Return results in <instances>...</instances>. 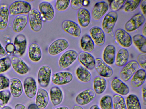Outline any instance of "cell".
I'll return each mask as SVG.
<instances>
[{
  "mask_svg": "<svg viewBox=\"0 0 146 109\" xmlns=\"http://www.w3.org/2000/svg\"><path fill=\"white\" fill-rule=\"evenodd\" d=\"M115 48L113 45H109L107 46L103 53V61L107 64H113L115 62Z\"/></svg>",
  "mask_w": 146,
  "mask_h": 109,
  "instance_id": "cell-23",
  "label": "cell"
},
{
  "mask_svg": "<svg viewBox=\"0 0 146 109\" xmlns=\"http://www.w3.org/2000/svg\"><path fill=\"white\" fill-rule=\"evenodd\" d=\"M132 40L134 44L142 53H146V39L142 35L137 34L133 37Z\"/></svg>",
  "mask_w": 146,
  "mask_h": 109,
  "instance_id": "cell-33",
  "label": "cell"
},
{
  "mask_svg": "<svg viewBox=\"0 0 146 109\" xmlns=\"http://www.w3.org/2000/svg\"><path fill=\"white\" fill-rule=\"evenodd\" d=\"M9 83V80L7 77L3 76H0V90L8 87Z\"/></svg>",
  "mask_w": 146,
  "mask_h": 109,
  "instance_id": "cell-45",
  "label": "cell"
},
{
  "mask_svg": "<svg viewBox=\"0 0 146 109\" xmlns=\"http://www.w3.org/2000/svg\"><path fill=\"white\" fill-rule=\"evenodd\" d=\"M83 0H71L70 4L71 7L75 10H79L83 5Z\"/></svg>",
  "mask_w": 146,
  "mask_h": 109,
  "instance_id": "cell-46",
  "label": "cell"
},
{
  "mask_svg": "<svg viewBox=\"0 0 146 109\" xmlns=\"http://www.w3.org/2000/svg\"><path fill=\"white\" fill-rule=\"evenodd\" d=\"M146 0H142L141 1L140 3V7L143 14L146 15Z\"/></svg>",
  "mask_w": 146,
  "mask_h": 109,
  "instance_id": "cell-49",
  "label": "cell"
},
{
  "mask_svg": "<svg viewBox=\"0 0 146 109\" xmlns=\"http://www.w3.org/2000/svg\"><path fill=\"white\" fill-rule=\"evenodd\" d=\"M24 88L26 95L30 98L35 95L37 90V85L35 79L32 77L26 78L24 82Z\"/></svg>",
  "mask_w": 146,
  "mask_h": 109,
  "instance_id": "cell-17",
  "label": "cell"
},
{
  "mask_svg": "<svg viewBox=\"0 0 146 109\" xmlns=\"http://www.w3.org/2000/svg\"><path fill=\"white\" fill-rule=\"evenodd\" d=\"M10 88L13 96L17 97L21 94L23 90V86L21 81L17 78L10 79Z\"/></svg>",
  "mask_w": 146,
  "mask_h": 109,
  "instance_id": "cell-30",
  "label": "cell"
},
{
  "mask_svg": "<svg viewBox=\"0 0 146 109\" xmlns=\"http://www.w3.org/2000/svg\"><path fill=\"white\" fill-rule=\"evenodd\" d=\"M114 109H127L124 99L121 95L115 94L112 98Z\"/></svg>",
  "mask_w": 146,
  "mask_h": 109,
  "instance_id": "cell-37",
  "label": "cell"
},
{
  "mask_svg": "<svg viewBox=\"0 0 146 109\" xmlns=\"http://www.w3.org/2000/svg\"><path fill=\"white\" fill-rule=\"evenodd\" d=\"M9 12L7 6L3 5L0 8V30L5 29L8 24Z\"/></svg>",
  "mask_w": 146,
  "mask_h": 109,
  "instance_id": "cell-34",
  "label": "cell"
},
{
  "mask_svg": "<svg viewBox=\"0 0 146 109\" xmlns=\"http://www.w3.org/2000/svg\"><path fill=\"white\" fill-rule=\"evenodd\" d=\"M90 2L89 0H83V5L85 7L89 5Z\"/></svg>",
  "mask_w": 146,
  "mask_h": 109,
  "instance_id": "cell-54",
  "label": "cell"
},
{
  "mask_svg": "<svg viewBox=\"0 0 146 109\" xmlns=\"http://www.w3.org/2000/svg\"><path fill=\"white\" fill-rule=\"evenodd\" d=\"M145 18L140 13L135 14L125 24L124 28L126 31L131 32L139 28L144 23Z\"/></svg>",
  "mask_w": 146,
  "mask_h": 109,
  "instance_id": "cell-7",
  "label": "cell"
},
{
  "mask_svg": "<svg viewBox=\"0 0 146 109\" xmlns=\"http://www.w3.org/2000/svg\"><path fill=\"white\" fill-rule=\"evenodd\" d=\"M146 24L145 23L144 25L143 26L142 28V33L143 34V35L145 37L146 35Z\"/></svg>",
  "mask_w": 146,
  "mask_h": 109,
  "instance_id": "cell-53",
  "label": "cell"
},
{
  "mask_svg": "<svg viewBox=\"0 0 146 109\" xmlns=\"http://www.w3.org/2000/svg\"><path fill=\"white\" fill-rule=\"evenodd\" d=\"M61 26L63 30L73 36L79 37L81 35V30L80 27L73 21L65 20L62 22Z\"/></svg>",
  "mask_w": 146,
  "mask_h": 109,
  "instance_id": "cell-11",
  "label": "cell"
},
{
  "mask_svg": "<svg viewBox=\"0 0 146 109\" xmlns=\"http://www.w3.org/2000/svg\"><path fill=\"white\" fill-rule=\"evenodd\" d=\"M55 109H69V108L66 106H62L57 108Z\"/></svg>",
  "mask_w": 146,
  "mask_h": 109,
  "instance_id": "cell-57",
  "label": "cell"
},
{
  "mask_svg": "<svg viewBox=\"0 0 146 109\" xmlns=\"http://www.w3.org/2000/svg\"><path fill=\"white\" fill-rule=\"evenodd\" d=\"M28 18L24 15H20L17 16L14 19L12 24V29L15 33L21 31L25 28L27 23Z\"/></svg>",
  "mask_w": 146,
  "mask_h": 109,
  "instance_id": "cell-26",
  "label": "cell"
},
{
  "mask_svg": "<svg viewBox=\"0 0 146 109\" xmlns=\"http://www.w3.org/2000/svg\"><path fill=\"white\" fill-rule=\"evenodd\" d=\"M129 56L128 50L125 48H122L118 51L115 59V63L118 67H122L127 62Z\"/></svg>",
  "mask_w": 146,
  "mask_h": 109,
  "instance_id": "cell-28",
  "label": "cell"
},
{
  "mask_svg": "<svg viewBox=\"0 0 146 109\" xmlns=\"http://www.w3.org/2000/svg\"><path fill=\"white\" fill-rule=\"evenodd\" d=\"M7 54L6 52L0 43V58L5 56Z\"/></svg>",
  "mask_w": 146,
  "mask_h": 109,
  "instance_id": "cell-50",
  "label": "cell"
},
{
  "mask_svg": "<svg viewBox=\"0 0 146 109\" xmlns=\"http://www.w3.org/2000/svg\"><path fill=\"white\" fill-rule=\"evenodd\" d=\"M38 7L40 14L46 20H51L54 16V11L52 5L49 3L44 1L40 3Z\"/></svg>",
  "mask_w": 146,
  "mask_h": 109,
  "instance_id": "cell-18",
  "label": "cell"
},
{
  "mask_svg": "<svg viewBox=\"0 0 146 109\" xmlns=\"http://www.w3.org/2000/svg\"><path fill=\"white\" fill-rule=\"evenodd\" d=\"M78 54L73 50H68L64 53L60 58L58 64L61 68H66L71 65L76 60Z\"/></svg>",
  "mask_w": 146,
  "mask_h": 109,
  "instance_id": "cell-6",
  "label": "cell"
},
{
  "mask_svg": "<svg viewBox=\"0 0 146 109\" xmlns=\"http://www.w3.org/2000/svg\"><path fill=\"white\" fill-rule=\"evenodd\" d=\"M28 109H39L36 104H32L29 105Z\"/></svg>",
  "mask_w": 146,
  "mask_h": 109,
  "instance_id": "cell-52",
  "label": "cell"
},
{
  "mask_svg": "<svg viewBox=\"0 0 146 109\" xmlns=\"http://www.w3.org/2000/svg\"><path fill=\"white\" fill-rule=\"evenodd\" d=\"M141 1L140 0L126 1L123 5L124 11L127 12L133 11L137 7Z\"/></svg>",
  "mask_w": 146,
  "mask_h": 109,
  "instance_id": "cell-38",
  "label": "cell"
},
{
  "mask_svg": "<svg viewBox=\"0 0 146 109\" xmlns=\"http://www.w3.org/2000/svg\"><path fill=\"white\" fill-rule=\"evenodd\" d=\"M78 59L79 62L87 69L92 70L94 69L95 59L89 53L85 52L80 53L78 55Z\"/></svg>",
  "mask_w": 146,
  "mask_h": 109,
  "instance_id": "cell-16",
  "label": "cell"
},
{
  "mask_svg": "<svg viewBox=\"0 0 146 109\" xmlns=\"http://www.w3.org/2000/svg\"><path fill=\"white\" fill-rule=\"evenodd\" d=\"M125 1L123 0L111 1L110 4L111 10L115 12L119 11L123 7Z\"/></svg>",
  "mask_w": 146,
  "mask_h": 109,
  "instance_id": "cell-41",
  "label": "cell"
},
{
  "mask_svg": "<svg viewBox=\"0 0 146 109\" xmlns=\"http://www.w3.org/2000/svg\"><path fill=\"white\" fill-rule=\"evenodd\" d=\"M100 105L101 109H112V98L109 95L104 96L100 100Z\"/></svg>",
  "mask_w": 146,
  "mask_h": 109,
  "instance_id": "cell-39",
  "label": "cell"
},
{
  "mask_svg": "<svg viewBox=\"0 0 146 109\" xmlns=\"http://www.w3.org/2000/svg\"><path fill=\"white\" fill-rule=\"evenodd\" d=\"M5 49L7 53L10 54L14 53L15 51V46L12 43L7 44L5 46Z\"/></svg>",
  "mask_w": 146,
  "mask_h": 109,
  "instance_id": "cell-47",
  "label": "cell"
},
{
  "mask_svg": "<svg viewBox=\"0 0 146 109\" xmlns=\"http://www.w3.org/2000/svg\"><path fill=\"white\" fill-rule=\"evenodd\" d=\"M139 65L135 60H131L124 66L119 73V77L122 81H129L138 69Z\"/></svg>",
  "mask_w": 146,
  "mask_h": 109,
  "instance_id": "cell-1",
  "label": "cell"
},
{
  "mask_svg": "<svg viewBox=\"0 0 146 109\" xmlns=\"http://www.w3.org/2000/svg\"><path fill=\"white\" fill-rule=\"evenodd\" d=\"M77 17L80 25L82 27H87L90 23V14L88 11L85 8H81L78 10Z\"/></svg>",
  "mask_w": 146,
  "mask_h": 109,
  "instance_id": "cell-25",
  "label": "cell"
},
{
  "mask_svg": "<svg viewBox=\"0 0 146 109\" xmlns=\"http://www.w3.org/2000/svg\"><path fill=\"white\" fill-rule=\"evenodd\" d=\"M28 18L32 30L35 32L40 31L42 26V21L40 12L36 9H31L28 14Z\"/></svg>",
  "mask_w": 146,
  "mask_h": 109,
  "instance_id": "cell-3",
  "label": "cell"
},
{
  "mask_svg": "<svg viewBox=\"0 0 146 109\" xmlns=\"http://www.w3.org/2000/svg\"><path fill=\"white\" fill-rule=\"evenodd\" d=\"M145 70L143 69H140L136 72L132 77L130 81V84L132 87L138 88L144 83L146 77Z\"/></svg>",
  "mask_w": 146,
  "mask_h": 109,
  "instance_id": "cell-21",
  "label": "cell"
},
{
  "mask_svg": "<svg viewBox=\"0 0 146 109\" xmlns=\"http://www.w3.org/2000/svg\"><path fill=\"white\" fill-rule=\"evenodd\" d=\"M108 8V4L106 2L102 1L96 3L92 12L93 19L95 20L100 19L107 11Z\"/></svg>",
  "mask_w": 146,
  "mask_h": 109,
  "instance_id": "cell-12",
  "label": "cell"
},
{
  "mask_svg": "<svg viewBox=\"0 0 146 109\" xmlns=\"http://www.w3.org/2000/svg\"><path fill=\"white\" fill-rule=\"evenodd\" d=\"M11 64V60L9 57L0 59V73L7 70L10 67Z\"/></svg>",
  "mask_w": 146,
  "mask_h": 109,
  "instance_id": "cell-43",
  "label": "cell"
},
{
  "mask_svg": "<svg viewBox=\"0 0 146 109\" xmlns=\"http://www.w3.org/2000/svg\"><path fill=\"white\" fill-rule=\"evenodd\" d=\"M142 92L143 104L145 105L146 104V83L145 82L142 85Z\"/></svg>",
  "mask_w": 146,
  "mask_h": 109,
  "instance_id": "cell-48",
  "label": "cell"
},
{
  "mask_svg": "<svg viewBox=\"0 0 146 109\" xmlns=\"http://www.w3.org/2000/svg\"><path fill=\"white\" fill-rule=\"evenodd\" d=\"M11 63L15 71L20 74H25L29 70V68L26 64L18 57H13L11 60Z\"/></svg>",
  "mask_w": 146,
  "mask_h": 109,
  "instance_id": "cell-24",
  "label": "cell"
},
{
  "mask_svg": "<svg viewBox=\"0 0 146 109\" xmlns=\"http://www.w3.org/2000/svg\"><path fill=\"white\" fill-rule=\"evenodd\" d=\"M94 68L101 77L109 78L113 74V70L111 68L100 58H97L95 59Z\"/></svg>",
  "mask_w": 146,
  "mask_h": 109,
  "instance_id": "cell-5",
  "label": "cell"
},
{
  "mask_svg": "<svg viewBox=\"0 0 146 109\" xmlns=\"http://www.w3.org/2000/svg\"><path fill=\"white\" fill-rule=\"evenodd\" d=\"M70 2L69 0H57L55 5V9L58 11H64L68 7Z\"/></svg>",
  "mask_w": 146,
  "mask_h": 109,
  "instance_id": "cell-42",
  "label": "cell"
},
{
  "mask_svg": "<svg viewBox=\"0 0 146 109\" xmlns=\"http://www.w3.org/2000/svg\"><path fill=\"white\" fill-rule=\"evenodd\" d=\"M51 74L50 68L47 66H44L39 69L38 76V83L41 87L45 88L48 85Z\"/></svg>",
  "mask_w": 146,
  "mask_h": 109,
  "instance_id": "cell-10",
  "label": "cell"
},
{
  "mask_svg": "<svg viewBox=\"0 0 146 109\" xmlns=\"http://www.w3.org/2000/svg\"><path fill=\"white\" fill-rule=\"evenodd\" d=\"M51 101L54 106L59 105L62 102L63 95L62 91L57 86L52 87L50 90Z\"/></svg>",
  "mask_w": 146,
  "mask_h": 109,
  "instance_id": "cell-29",
  "label": "cell"
},
{
  "mask_svg": "<svg viewBox=\"0 0 146 109\" xmlns=\"http://www.w3.org/2000/svg\"><path fill=\"white\" fill-rule=\"evenodd\" d=\"M111 87L114 91L120 95H126L129 91L128 87L123 81L117 78H115L112 80Z\"/></svg>",
  "mask_w": 146,
  "mask_h": 109,
  "instance_id": "cell-19",
  "label": "cell"
},
{
  "mask_svg": "<svg viewBox=\"0 0 146 109\" xmlns=\"http://www.w3.org/2000/svg\"><path fill=\"white\" fill-rule=\"evenodd\" d=\"M115 38L118 43L122 47L127 48L132 43L131 35L125 30L122 29L117 30L114 34Z\"/></svg>",
  "mask_w": 146,
  "mask_h": 109,
  "instance_id": "cell-9",
  "label": "cell"
},
{
  "mask_svg": "<svg viewBox=\"0 0 146 109\" xmlns=\"http://www.w3.org/2000/svg\"><path fill=\"white\" fill-rule=\"evenodd\" d=\"M15 109H28L26 106L21 104H17L16 105Z\"/></svg>",
  "mask_w": 146,
  "mask_h": 109,
  "instance_id": "cell-51",
  "label": "cell"
},
{
  "mask_svg": "<svg viewBox=\"0 0 146 109\" xmlns=\"http://www.w3.org/2000/svg\"><path fill=\"white\" fill-rule=\"evenodd\" d=\"M69 46L68 41L64 39H59L53 42L49 46L48 52L52 55H56L67 49Z\"/></svg>",
  "mask_w": 146,
  "mask_h": 109,
  "instance_id": "cell-8",
  "label": "cell"
},
{
  "mask_svg": "<svg viewBox=\"0 0 146 109\" xmlns=\"http://www.w3.org/2000/svg\"><path fill=\"white\" fill-rule=\"evenodd\" d=\"M2 109H12L9 106H6L3 107Z\"/></svg>",
  "mask_w": 146,
  "mask_h": 109,
  "instance_id": "cell-58",
  "label": "cell"
},
{
  "mask_svg": "<svg viewBox=\"0 0 146 109\" xmlns=\"http://www.w3.org/2000/svg\"><path fill=\"white\" fill-rule=\"evenodd\" d=\"M72 109H83L81 106L78 105L74 106Z\"/></svg>",
  "mask_w": 146,
  "mask_h": 109,
  "instance_id": "cell-56",
  "label": "cell"
},
{
  "mask_svg": "<svg viewBox=\"0 0 146 109\" xmlns=\"http://www.w3.org/2000/svg\"><path fill=\"white\" fill-rule=\"evenodd\" d=\"M126 105L127 109H141L138 97L134 94L129 95L127 97Z\"/></svg>",
  "mask_w": 146,
  "mask_h": 109,
  "instance_id": "cell-35",
  "label": "cell"
},
{
  "mask_svg": "<svg viewBox=\"0 0 146 109\" xmlns=\"http://www.w3.org/2000/svg\"><path fill=\"white\" fill-rule=\"evenodd\" d=\"M49 101V96L45 90L40 88L37 93L36 104L39 109H44L47 106Z\"/></svg>",
  "mask_w": 146,
  "mask_h": 109,
  "instance_id": "cell-22",
  "label": "cell"
},
{
  "mask_svg": "<svg viewBox=\"0 0 146 109\" xmlns=\"http://www.w3.org/2000/svg\"><path fill=\"white\" fill-rule=\"evenodd\" d=\"M11 95L8 90H4L0 92V107L3 108L7 103Z\"/></svg>",
  "mask_w": 146,
  "mask_h": 109,
  "instance_id": "cell-40",
  "label": "cell"
},
{
  "mask_svg": "<svg viewBox=\"0 0 146 109\" xmlns=\"http://www.w3.org/2000/svg\"><path fill=\"white\" fill-rule=\"evenodd\" d=\"M29 58L33 61L37 62L41 59L42 54L41 49L36 43H33L29 46L28 49Z\"/></svg>",
  "mask_w": 146,
  "mask_h": 109,
  "instance_id": "cell-27",
  "label": "cell"
},
{
  "mask_svg": "<svg viewBox=\"0 0 146 109\" xmlns=\"http://www.w3.org/2000/svg\"><path fill=\"white\" fill-rule=\"evenodd\" d=\"M95 96V93L93 89H86L81 92L77 95L76 98V101L79 105H85L91 102Z\"/></svg>",
  "mask_w": 146,
  "mask_h": 109,
  "instance_id": "cell-13",
  "label": "cell"
},
{
  "mask_svg": "<svg viewBox=\"0 0 146 109\" xmlns=\"http://www.w3.org/2000/svg\"><path fill=\"white\" fill-rule=\"evenodd\" d=\"M31 9V6L28 2L17 1L11 5L9 10L11 15H15L28 13Z\"/></svg>",
  "mask_w": 146,
  "mask_h": 109,
  "instance_id": "cell-2",
  "label": "cell"
},
{
  "mask_svg": "<svg viewBox=\"0 0 146 109\" xmlns=\"http://www.w3.org/2000/svg\"><path fill=\"white\" fill-rule=\"evenodd\" d=\"M80 46L85 52H91L94 47V43L90 36L87 34L83 35L80 41Z\"/></svg>",
  "mask_w": 146,
  "mask_h": 109,
  "instance_id": "cell-32",
  "label": "cell"
},
{
  "mask_svg": "<svg viewBox=\"0 0 146 109\" xmlns=\"http://www.w3.org/2000/svg\"><path fill=\"white\" fill-rule=\"evenodd\" d=\"M73 76L70 72H57L52 76V81L54 84L63 85L67 84L72 80Z\"/></svg>",
  "mask_w": 146,
  "mask_h": 109,
  "instance_id": "cell-14",
  "label": "cell"
},
{
  "mask_svg": "<svg viewBox=\"0 0 146 109\" xmlns=\"http://www.w3.org/2000/svg\"><path fill=\"white\" fill-rule=\"evenodd\" d=\"M89 109H100V108L97 105L95 104L91 106Z\"/></svg>",
  "mask_w": 146,
  "mask_h": 109,
  "instance_id": "cell-55",
  "label": "cell"
},
{
  "mask_svg": "<svg viewBox=\"0 0 146 109\" xmlns=\"http://www.w3.org/2000/svg\"><path fill=\"white\" fill-rule=\"evenodd\" d=\"M137 62L142 69L146 70V55L145 54H139L137 57Z\"/></svg>",
  "mask_w": 146,
  "mask_h": 109,
  "instance_id": "cell-44",
  "label": "cell"
},
{
  "mask_svg": "<svg viewBox=\"0 0 146 109\" xmlns=\"http://www.w3.org/2000/svg\"><path fill=\"white\" fill-rule=\"evenodd\" d=\"M14 45L15 48L14 53L19 56H22L25 51L27 45L25 36L22 34L17 35L14 39Z\"/></svg>",
  "mask_w": 146,
  "mask_h": 109,
  "instance_id": "cell-20",
  "label": "cell"
},
{
  "mask_svg": "<svg viewBox=\"0 0 146 109\" xmlns=\"http://www.w3.org/2000/svg\"><path fill=\"white\" fill-rule=\"evenodd\" d=\"M76 74L78 78L83 82H88L92 78L90 72L86 68L82 66H79L77 69Z\"/></svg>",
  "mask_w": 146,
  "mask_h": 109,
  "instance_id": "cell-36",
  "label": "cell"
},
{
  "mask_svg": "<svg viewBox=\"0 0 146 109\" xmlns=\"http://www.w3.org/2000/svg\"><path fill=\"white\" fill-rule=\"evenodd\" d=\"M89 32L94 42L98 46H101L104 44L105 37L104 32L100 28L94 26L91 28Z\"/></svg>",
  "mask_w": 146,
  "mask_h": 109,
  "instance_id": "cell-15",
  "label": "cell"
},
{
  "mask_svg": "<svg viewBox=\"0 0 146 109\" xmlns=\"http://www.w3.org/2000/svg\"><path fill=\"white\" fill-rule=\"evenodd\" d=\"M118 18L116 12L111 11L104 16L102 23V27L104 32L106 33H110L113 31Z\"/></svg>",
  "mask_w": 146,
  "mask_h": 109,
  "instance_id": "cell-4",
  "label": "cell"
},
{
  "mask_svg": "<svg viewBox=\"0 0 146 109\" xmlns=\"http://www.w3.org/2000/svg\"><path fill=\"white\" fill-rule=\"evenodd\" d=\"M107 85L106 81L103 77L97 76L93 80V88L94 91L97 94L103 93L106 89Z\"/></svg>",
  "mask_w": 146,
  "mask_h": 109,
  "instance_id": "cell-31",
  "label": "cell"
}]
</instances>
